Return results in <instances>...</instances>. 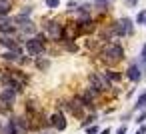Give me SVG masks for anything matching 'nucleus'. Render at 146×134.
Returning a JSON list of instances; mask_svg holds the SVG:
<instances>
[{"mask_svg":"<svg viewBox=\"0 0 146 134\" xmlns=\"http://www.w3.org/2000/svg\"><path fill=\"white\" fill-rule=\"evenodd\" d=\"M136 134H146V124H140V128L136 130Z\"/></svg>","mask_w":146,"mask_h":134,"instance_id":"obj_31","label":"nucleus"},{"mask_svg":"<svg viewBox=\"0 0 146 134\" xmlns=\"http://www.w3.org/2000/svg\"><path fill=\"white\" fill-rule=\"evenodd\" d=\"M76 38H78V28H76V22H66V24H62L60 44H62V42H74Z\"/></svg>","mask_w":146,"mask_h":134,"instance_id":"obj_11","label":"nucleus"},{"mask_svg":"<svg viewBox=\"0 0 146 134\" xmlns=\"http://www.w3.org/2000/svg\"><path fill=\"white\" fill-rule=\"evenodd\" d=\"M134 110H146V90H142L136 98V104H134Z\"/></svg>","mask_w":146,"mask_h":134,"instance_id":"obj_21","label":"nucleus"},{"mask_svg":"<svg viewBox=\"0 0 146 134\" xmlns=\"http://www.w3.org/2000/svg\"><path fill=\"white\" fill-rule=\"evenodd\" d=\"M16 98H18V94H16L14 90H10V88H0V106L4 108V112H10V110L14 108ZM2 108H0V110H2Z\"/></svg>","mask_w":146,"mask_h":134,"instance_id":"obj_7","label":"nucleus"},{"mask_svg":"<svg viewBox=\"0 0 146 134\" xmlns=\"http://www.w3.org/2000/svg\"><path fill=\"white\" fill-rule=\"evenodd\" d=\"M142 66L138 64V62H130L128 64V68H126V78L130 80V82H134V84H138L140 80H142Z\"/></svg>","mask_w":146,"mask_h":134,"instance_id":"obj_14","label":"nucleus"},{"mask_svg":"<svg viewBox=\"0 0 146 134\" xmlns=\"http://www.w3.org/2000/svg\"><path fill=\"white\" fill-rule=\"evenodd\" d=\"M142 74H146V66H144V68H142Z\"/></svg>","mask_w":146,"mask_h":134,"instance_id":"obj_34","label":"nucleus"},{"mask_svg":"<svg viewBox=\"0 0 146 134\" xmlns=\"http://www.w3.org/2000/svg\"><path fill=\"white\" fill-rule=\"evenodd\" d=\"M74 98H78V100H80V104H82L84 108H92V110H94V102H96L98 94H96V92H92L90 88H84V90H80Z\"/></svg>","mask_w":146,"mask_h":134,"instance_id":"obj_9","label":"nucleus"},{"mask_svg":"<svg viewBox=\"0 0 146 134\" xmlns=\"http://www.w3.org/2000/svg\"><path fill=\"white\" fill-rule=\"evenodd\" d=\"M100 134H110V128H104V130H100Z\"/></svg>","mask_w":146,"mask_h":134,"instance_id":"obj_33","label":"nucleus"},{"mask_svg":"<svg viewBox=\"0 0 146 134\" xmlns=\"http://www.w3.org/2000/svg\"><path fill=\"white\" fill-rule=\"evenodd\" d=\"M44 6L46 8H58L60 6V0H44Z\"/></svg>","mask_w":146,"mask_h":134,"instance_id":"obj_26","label":"nucleus"},{"mask_svg":"<svg viewBox=\"0 0 146 134\" xmlns=\"http://www.w3.org/2000/svg\"><path fill=\"white\" fill-rule=\"evenodd\" d=\"M18 32H20V34H24V36H28V38L38 34V30H36V24H34L32 20H30V22H26L22 28H18Z\"/></svg>","mask_w":146,"mask_h":134,"instance_id":"obj_17","label":"nucleus"},{"mask_svg":"<svg viewBox=\"0 0 146 134\" xmlns=\"http://www.w3.org/2000/svg\"><path fill=\"white\" fill-rule=\"evenodd\" d=\"M48 126H50V128H54L56 132H64V130H66V126H68L66 114H64L62 110L52 112V114L48 116Z\"/></svg>","mask_w":146,"mask_h":134,"instance_id":"obj_8","label":"nucleus"},{"mask_svg":"<svg viewBox=\"0 0 146 134\" xmlns=\"http://www.w3.org/2000/svg\"><path fill=\"white\" fill-rule=\"evenodd\" d=\"M98 54H100V58L108 64V68H112L114 64H118V62L124 58V48H122V44H118V42H104Z\"/></svg>","mask_w":146,"mask_h":134,"instance_id":"obj_1","label":"nucleus"},{"mask_svg":"<svg viewBox=\"0 0 146 134\" xmlns=\"http://www.w3.org/2000/svg\"><path fill=\"white\" fill-rule=\"evenodd\" d=\"M0 36H18V28L14 26L12 18L0 16Z\"/></svg>","mask_w":146,"mask_h":134,"instance_id":"obj_12","label":"nucleus"},{"mask_svg":"<svg viewBox=\"0 0 146 134\" xmlns=\"http://www.w3.org/2000/svg\"><path fill=\"white\" fill-rule=\"evenodd\" d=\"M116 134H126V124H122V126H118V130H116Z\"/></svg>","mask_w":146,"mask_h":134,"instance_id":"obj_30","label":"nucleus"},{"mask_svg":"<svg viewBox=\"0 0 146 134\" xmlns=\"http://www.w3.org/2000/svg\"><path fill=\"white\" fill-rule=\"evenodd\" d=\"M96 120H98V114H96V112H92V114H88V116H84V118H82L80 128H88V126L96 124Z\"/></svg>","mask_w":146,"mask_h":134,"instance_id":"obj_20","label":"nucleus"},{"mask_svg":"<svg viewBox=\"0 0 146 134\" xmlns=\"http://www.w3.org/2000/svg\"><path fill=\"white\" fill-rule=\"evenodd\" d=\"M112 26H114V32H116L118 38H126V36H132L134 34V20L128 18V16L118 18Z\"/></svg>","mask_w":146,"mask_h":134,"instance_id":"obj_4","label":"nucleus"},{"mask_svg":"<svg viewBox=\"0 0 146 134\" xmlns=\"http://www.w3.org/2000/svg\"><path fill=\"white\" fill-rule=\"evenodd\" d=\"M44 36L54 40V42H60V36H62V22L58 20H44Z\"/></svg>","mask_w":146,"mask_h":134,"instance_id":"obj_6","label":"nucleus"},{"mask_svg":"<svg viewBox=\"0 0 146 134\" xmlns=\"http://www.w3.org/2000/svg\"><path fill=\"white\" fill-rule=\"evenodd\" d=\"M0 86H2V88H10V90H14L16 94H22L24 88H26L10 70H0Z\"/></svg>","mask_w":146,"mask_h":134,"instance_id":"obj_3","label":"nucleus"},{"mask_svg":"<svg viewBox=\"0 0 146 134\" xmlns=\"http://www.w3.org/2000/svg\"><path fill=\"white\" fill-rule=\"evenodd\" d=\"M40 134H52V132H40Z\"/></svg>","mask_w":146,"mask_h":134,"instance_id":"obj_35","label":"nucleus"},{"mask_svg":"<svg viewBox=\"0 0 146 134\" xmlns=\"http://www.w3.org/2000/svg\"><path fill=\"white\" fill-rule=\"evenodd\" d=\"M20 56H22V52H16V50H4L2 54H0V58H2V60H6V62H16V64H18Z\"/></svg>","mask_w":146,"mask_h":134,"instance_id":"obj_16","label":"nucleus"},{"mask_svg":"<svg viewBox=\"0 0 146 134\" xmlns=\"http://www.w3.org/2000/svg\"><path fill=\"white\" fill-rule=\"evenodd\" d=\"M100 74H102V78L106 80L108 86H112V82H120V80L124 78V76H122L118 70H114V68H106V70H102Z\"/></svg>","mask_w":146,"mask_h":134,"instance_id":"obj_15","label":"nucleus"},{"mask_svg":"<svg viewBox=\"0 0 146 134\" xmlns=\"http://www.w3.org/2000/svg\"><path fill=\"white\" fill-rule=\"evenodd\" d=\"M0 130H2V124H0Z\"/></svg>","mask_w":146,"mask_h":134,"instance_id":"obj_36","label":"nucleus"},{"mask_svg":"<svg viewBox=\"0 0 146 134\" xmlns=\"http://www.w3.org/2000/svg\"><path fill=\"white\" fill-rule=\"evenodd\" d=\"M138 64L144 68L146 66V42L142 44V50H140V56H138Z\"/></svg>","mask_w":146,"mask_h":134,"instance_id":"obj_24","label":"nucleus"},{"mask_svg":"<svg viewBox=\"0 0 146 134\" xmlns=\"http://www.w3.org/2000/svg\"><path fill=\"white\" fill-rule=\"evenodd\" d=\"M34 64H36V68H38L40 72H46V70L50 68V60H48L46 56H38V58H34Z\"/></svg>","mask_w":146,"mask_h":134,"instance_id":"obj_18","label":"nucleus"},{"mask_svg":"<svg viewBox=\"0 0 146 134\" xmlns=\"http://www.w3.org/2000/svg\"><path fill=\"white\" fill-rule=\"evenodd\" d=\"M136 122H138V124H146V110H142V112L136 116Z\"/></svg>","mask_w":146,"mask_h":134,"instance_id":"obj_28","label":"nucleus"},{"mask_svg":"<svg viewBox=\"0 0 146 134\" xmlns=\"http://www.w3.org/2000/svg\"><path fill=\"white\" fill-rule=\"evenodd\" d=\"M134 24H140V26H146V10H140V12L136 14V20H134Z\"/></svg>","mask_w":146,"mask_h":134,"instance_id":"obj_22","label":"nucleus"},{"mask_svg":"<svg viewBox=\"0 0 146 134\" xmlns=\"http://www.w3.org/2000/svg\"><path fill=\"white\" fill-rule=\"evenodd\" d=\"M8 120H10V124H12L20 134H28V132H30V124H28V116H26V114H22V116H14V114H12Z\"/></svg>","mask_w":146,"mask_h":134,"instance_id":"obj_13","label":"nucleus"},{"mask_svg":"<svg viewBox=\"0 0 146 134\" xmlns=\"http://www.w3.org/2000/svg\"><path fill=\"white\" fill-rule=\"evenodd\" d=\"M124 2H126L128 8H136L138 6V0H124Z\"/></svg>","mask_w":146,"mask_h":134,"instance_id":"obj_29","label":"nucleus"},{"mask_svg":"<svg viewBox=\"0 0 146 134\" xmlns=\"http://www.w3.org/2000/svg\"><path fill=\"white\" fill-rule=\"evenodd\" d=\"M24 50L30 58H38L44 54L46 50V36L44 34H36V36H30L24 40Z\"/></svg>","mask_w":146,"mask_h":134,"instance_id":"obj_2","label":"nucleus"},{"mask_svg":"<svg viewBox=\"0 0 146 134\" xmlns=\"http://www.w3.org/2000/svg\"><path fill=\"white\" fill-rule=\"evenodd\" d=\"M74 6H78V2H76V0H70V2H68V8H74Z\"/></svg>","mask_w":146,"mask_h":134,"instance_id":"obj_32","label":"nucleus"},{"mask_svg":"<svg viewBox=\"0 0 146 134\" xmlns=\"http://www.w3.org/2000/svg\"><path fill=\"white\" fill-rule=\"evenodd\" d=\"M108 4H110V0H94V6L100 8V10H106Z\"/></svg>","mask_w":146,"mask_h":134,"instance_id":"obj_25","label":"nucleus"},{"mask_svg":"<svg viewBox=\"0 0 146 134\" xmlns=\"http://www.w3.org/2000/svg\"><path fill=\"white\" fill-rule=\"evenodd\" d=\"M76 28H78V36H80V34H90V32H94L96 24H94L92 16L88 14V16H78V20H76Z\"/></svg>","mask_w":146,"mask_h":134,"instance_id":"obj_10","label":"nucleus"},{"mask_svg":"<svg viewBox=\"0 0 146 134\" xmlns=\"http://www.w3.org/2000/svg\"><path fill=\"white\" fill-rule=\"evenodd\" d=\"M84 130H86V134H100L98 124H92V126H88V128H84Z\"/></svg>","mask_w":146,"mask_h":134,"instance_id":"obj_27","label":"nucleus"},{"mask_svg":"<svg viewBox=\"0 0 146 134\" xmlns=\"http://www.w3.org/2000/svg\"><path fill=\"white\" fill-rule=\"evenodd\" d=\"M12 12V0H0V16H8Z\"/></svg>","mask_w":146,"mask_h":134,"instance_id":"obj_19","label":"nucleus"},{"mask_svg":"<svg viewBox=\"0 0 146 134\" xmlns=\"http://www.w3.org/2000/svg\"><path fill=\"white\" fill-rule=\"evenodd\" d=\"M88 88H90L92 92H96L98 96H100L102 92H108V90H110V86L106 84V80L102 78L100 72H90V74H88Z\"/></svg>","mask_w":146,"mask_h":134,"instance_id":"obj_5","label":"nucleus"},{"mask_svg":"<svg viewBox=\"0 0 146 134\" xmlns=\"http://www.w3.org/2000/svg\"><path fill=\"white\" fill-rule=\"evenodd\" d=\"M62 48L66 52H78V44L76 42H62Z\"/></svg>","mask_w":146,"mask_h":134,"instance_id":"obj_23","label":"nucleus"}]
</instances>
